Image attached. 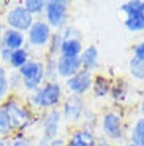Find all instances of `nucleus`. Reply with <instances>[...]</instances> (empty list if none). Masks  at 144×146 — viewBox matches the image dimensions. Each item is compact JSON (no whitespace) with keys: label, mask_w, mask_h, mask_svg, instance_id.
Returning a JSON list of instances; mask_svg holds the SVG:
<instances>
[{"label":"nucleus","mask_w":144,"mask_h":146,"mask_svg":"<svg viewBox=\"0 0 144 146\" xmlns=\"http://www.w3.org/2000/svg\"><path fill=\"white\" fill-rule=\"evenodd\" d=\"M59 114L57 110H51L49 113L46 114L43 122V137L44 140H54L57 135V129H59Z\"/></svg>","instance_id":"nucleus-10"},{"label":"nucleus","mask_w":144,"mask_h":146,"mask_svg":"<svg viewBox=\"0 0 144 146\" xmlns=\"http://www.w3.org/2000/svg\"><path fill=\"white\" fill-rule=\"evenodd\" d=\"M60 51L63 57H79L83 51L79 38H65L60 44Z\"/></svg>","instance_id":"nucleus-13"},{"label":"nucleus","mask_w":144,"mask_h":146,"mask_svg":"<svg viewBox=\"0 0 144 146\" xmlns=\"http://www.w3.org/2000/svg\"><path fill=\"white\" fill-rule=\"evenodd\" d=\"M70 146H95V137L87 130H79L71 137Z\"/></svg>","instance_id":"nucleus-15"},{"label":"nucleus","mask_w":144,"mask_h":146,"mask_svg":"<svg viewBox=\"0 0 144 146\" xmlns=\"http://www.w3.org/2000/svg\"><path fill=\"white\" fill-rule=\"evenodd\" d=\"M11 130H13V125L10 122V117L3 106H0V135H8Z\"/></svg>","instance_id":"nucleus-21"},{"label":"nucleus","mask_w":144,"mask_h":146,"mask_svg":"<svg viewBox=\"0 0 144 146\" xmlns=\"http://www.w3.org/2000/svg\"><path fill=\"white\" fill-rule=\"evenodd\" d=\"M51 38V27L44 21H35L29 29V41L33 46H44Z\"/></svg>","instance_id":"nucleus-6"},{"label":"nucleus","mask_w":144,"mask_h":146,"mask_svg":"<svg viewBox=\"0 0 144 146\" xmlns=\"http://www.w3.org/2000/svg\"><path fill=\"white\" fill-rule=\"evenodd\" d=\"M10 145L11 146H32L29 141H27V140H24V138H16L15 141L10 143Z\"/></svg>","instance_id":"nucleus-27"},{"label":"nucleus","mask_w":144,"mask_h":146,"mask_svg":"<svg viewBox=\"0 0 144 146\" xmlns=\"http://www.w3.org/2000/svg\"><path fill=\"white\" fill-rule=\"evenodd\" d=\"M60 95H62V89L59 86V83H48L41 89L36 91V94L32 97V102L36 106H41V108H51V106L59 103Z\"/></svg>","instance_id":"nucleus-2"},{"label":"nucleus","mask_w":144,"mask_h":146,"mask_svg":"<svg viewBox=\"0 0 144 146\" xmlns=\"http://www.w3.org/2000/svg\"><path fill=\"white\" fill-rule=\"evenodd\" d=\"M94 92L97 97H104L109 92V81L103 76H97L94 83Z\"/></svg>","instance_id":"nucleus-19"},{"label":"nucleus","mask_w":144,"mask_h":146,"mask_svg":"<svg viewBox=\"0 0 144 146\" xmlns=\"http://www.w3.org/2000/svg\"><path fill=\"white\" fill-rule=\"evenodd\" d=\"M81 59V65L84 67V70L92 72L98 64V51L95 46H89L83 51V56H79Z\"/></svg>","instance_id":"nucleus-14"},{"label":"nucleus","mask_w":144,"mask_h":146,"mask_svg":"<svg viewBox=\"0 0 144 146\" xmlns=\"http://www.w3.org/2000/svg\"><path fill=\"white\" fill-rule=\"evenodd\" d=\"M57 72L59 75L65 78H71L73 75L83 70V65H81V59L79 57H63L62 56L60 59L57 60Z\"/></svg>","instance_id":"nucleus-8"},{"label":"nucleus","mask_w":144,"mask_h":146,"mask_svg":"<svg viewBox=\"0 0 144 146\" xmlns=\"http://www.w3.org/2000/svg\"><path fill=\"white\" fill-rule=\"evenodd\" d=\"M83 100L78 95H71L63 106V116L67 121H78L83 113Z\"/></svg>","instance_id":"nucleus-11"},{"label":"nucleus","mask_w":144,"mask_h":146,"mask_svg":"<svg viewBox=\"0 0 144 146\" xmlns=\"http://www.w3.org/2000/svg\"><path fill=\"white\" fill-rule=\"evenodd\" d=\"M8 83H10V86H18V84H21L22 83V78H21V75H19V72H15L11 76H8Z\"/></svg>","instance_id":"nucleus-24"},{"label":"nucleus","mask_w":144,"mask_h":146,"mask_svg":"<svg viewBox=\"0 0 144 146\" xmlns=\"http://www.w3.org/2000/svg\"><path fill=\"white\" fill-rule=\"evenodd\" d=\"M141 110H143V114H144V100H143V106H141Z\"/></svg>","instance_id":"nucleus-29"},{"label":"nucleus","mask_w":144,"mask_h":146,"mask_svg":"<svg viewBox=\"0 0 144 146\" xmlns=\"http://www.w3.org/2000/svg\"><path fill=\"white\" fill-rule=\"evenodd\" d=\"M29 62V54H27V51H25L24 48H21V49H16V51H11V57H10V64L15 68H21V67H24L25 64Z\"/></svg>","instance_id":"nucleus-17"},{"label":"nucleus","mask_w":144,"mask_h":146,"mask_svg":"<svg viewBox=\"0 0 144 146\" xmlns=\"http://www.w3.org/2000/svg\"><path fill=\"white\" fill-rule=\"evenodd\" d=\"M3 110L7 111L8 117H10L13 129H24L30 122V116L27 113V110L16 100H8L3 105Z\"/></svg>","instance_id":"nucleus-5"},{"label":"nucleus","mask_w":144,"mask_h":146,"mask_svg":"<svg viewBox=\"0 0 144 146\" xmlns=\"http://www.w3.org/2000/svg\"><path fill=\"white\" fill-rule=\"evenodd\" d=\"M125 27L131 32H139V30H144V16L141 18H133V19H125Z\"/></svg>","instance_id":"nucleus-22"},{"label":"nucleus","mask_w":144,"mask_h":146,"mask_svg":"<svg viewBox=\"0 0 144 146\" xmlns=\"http://www.w3.org/2000/svg\"><path fill=\"white\" fill-rule=\"evenodd\" d=\"M135 57L144 60V41H143V43H139L136 48H135Z\"/></svg>","instance_id":"nucleus-25"},{"label":"nucleus","mask_w":144,"mask_h":146,"mask_svg":"<svg viewBox=\"0 0 144 146\" xmlns=\"http://www.w3.org/2000/svg\"><path fill=\"white\" fill-rule=\"evenodd\" d=\"M10 89V83H8V75L5 72L3 67H0V99H3L5 95L8 94Z\"/></svg>","instance_id":"nucleus-23"},{"label":"nucleus","mask_w":144,"mask_h":146,"mask_svg":"<svg viewBox=\"0 0 144 146\" xmlns=\"http://www.w3.org/2000/svg\"><path fill=\"white\" fill-rule=\"evenodd\" d=\"M24 33L18 32V30L13 29H7L2 35V43L3 48L10 49V51H16V49H21L22 44H24Z\"/></svg>","instance_id":"nucleus-12"},{"label":"nucleus","mask_w":144,"mask_h":146,"mask_svg":"<svg viewBox=\"0 0 144 146\" xmlns=\"http://www.w3.org/2000/svg\"><path fill=\"white\" fill-rule=\"evenodd\" d=\"M0 146H7V143H5L3 140H0Z\"/></svg>","instance_id":"nucleus-28"},{"label":"nucleus","mask_w":144,"mask_h":146,"mask_svg":"<svg viewBox=\"0 0 144 146\" xmlns=\"http://www.w3.org/2000/svg\"><path fill=\"white\" fill-rule=\"evenodd\" d=\"M128 146H135V145H128Z\"/></svg>","instance_id":"nucleus-30"},{"label":"nucleus","mask_w":144,"mask_h":146,"mask_svg":"<svg viewBox=\"0 0 144 146\" xmlns=\"http://www.w3.org/2000/svg\"><path fill=\"white\" fill-rule=\"evenodd\" d=\"M7 24L10 26V29L18 30L21 33L25 32V30L29 32V29L33 24V16L22 5H18L7 13Z\"/></svg>","instance_id":"nucleus-3"},{"label":"nucleus","mask_w":144,"mask_h":146,"mask_svg":"<svg viewBox=\"0 0 144 146\" xmlns=\"http://www.w3.org/2000/svg\"><path fill=\"white\" fill-rule=\"evenodd\" d=\"M130 73L138 80H144V60L133 56L130 60Z\"/></svg>","instance_id":"nucleus-18"},{"label":"nucleus","mask_w":144,"mask_h":146,"mask_svg":"<svg viewBox=\"0 0 144 146\" xmlns=\"http://www.w3.org/2000/svg\"><path fill=\"white\" fill-rule=\"evenodd\" d=\"M22 7H24L25 10H27L30 15L33 16L35 13H40V11L44 10V7H46V2H43V0H25Z\"/></svg>","instance_id":"nucleus-20"},{"label":"nucleus","mask_w":144,"mask_h":146,"mask_svg":"<svg viewBox=\"0 0 144 146\" xmlns=\"http://www.w3.org/2000/svg\"><path fill=\"white\" fill-rule=\"evenodd\" d=\"M131 145L135 146H144V117L138 119L131 129Z\"/></svg>","instance_id":"nucleus-16"},{"label":"nucleus","mask_w":144,"mask_h":146,"mask_svg":"<svg viewBox=\"0 0 144 146\" xmlns=\"http://www.w3.org/2000/svg\"><path fill=\"white\" fill-rule=\"evenodd\" d=\"M67 2L63 0H51L46 2V19H48V26H54V27H62L63 26L65 19H67Z\"/></svg>","instance_id":"nucleus-4"},{"label":"nucleus","mask_w":144,"mask_h":146,"mask_svg":"<svg viewBox=\"0 0 144 146\" xmlns=\"http://www.w3.org/2000/svg\"><path fill=\"white\" fill-rule=\"evenodd\" d=\"M103 132L109 138H119L122 133V121L116 113H108L103 119Z\"/></svg>","instance_id":"nucleus-9"},{"label":"nucleus","mask_w":144,"mask_h":146,"mask_svg":"<svg viewBox=\"0 0 144 146\" xmlns=\"http://www.w3.org/2000/svg\"><path fill=\"white\" fill-rule=\"evenodd\" d=\"M0 54H2V60H5V62H10V57H11V51L10 49H7V48H0Z\"/></svg>","instance_id":"nucleus-26"},{"label":"nucleus","mask_w":144,"mask_h":146,"mask_svg":"<svg viewBox=\"0 0 144 146\" xmlns=\"http://www.w3.org/2000/svg\"><path fill=\"white\" fill-rule=\"evenodd\" d=\"M92 81H94L92 73L83 68L76 73V75H73L71 78L67 80V88L71 92H75V94H84L92 86Z\"/></svg>","instance_id":"nucleus-7"},{"label":"nucleus","mask_w":144,"mask_h":146,"mask_svg":"<svg viewBox=\"0 0 144 146\" xmlns=\"http://www.w3.org/2000/svg\"><path fill=\"white\" fill-rule=\"evenodd\" d=\"M7 146H11V145H7Z\"/></svg>","instance_id":"nucleus-31"},{"label":"nucleus","mask_w":144,"mask_h":146,"mask_svg":"<svg viewBox=\"0 0 144 146\" xmlns=\"http://www.w3.org/2000/svg\"><path fill=\"white\" fill-rule=\"evenodd\" d=\"M19 75L22 78V84H24L25 89L29 91H35L38 86L41 84L44 78V73H46V68L41 62L38 60H29L24 67L18 70Z\"/></svg>","instance_id":"nucleus-1"}]
</instances>
